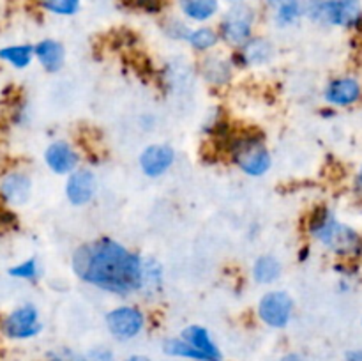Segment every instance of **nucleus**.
Returning a JSON list of instances; mask_svg holds the SVG:
<instances>
[{
    "mask_svg": "<svg viewBox=\"0 0 362 361\" xmlns=\"http://www.w3.org/2000/svg\"><path fill=\"white\" fill-rule=\"evenodd\" d=\"M144 268L140 255L110 237L83 244L73 255V271L81 282L120 296L141 290Z\"/></svg>",
    "mask_w": 362,
    "mask_h": 361,
    "instance_id": "obj_1",
    "label": "nucleus"
},
{
    "mask_svg": "<svg viewBox=\"0 0 362 361\" xmlns=\"http://www.w3.org/2000/svg\"><path fill=\"white\" fill-rule=\"evenodd\" d=\"M310 232L322 246L336 255H359L362 239L352 227L339 222L329 209L322 207L315 211L310 219Z\"/></svg>",
    "mask_w": 362,
    "mask_h": 361,
    "instance_id": "obj_2",
    "label": "nucleus"
},
{
    "mask_svg": "<svg viewBox=\"0 0 362 361\" xmlns=\"http://www.w3.org/2000/svg\"><path fill=\"white\" fill-rule=\"evenodd\" d=\"M304 14L320 25L356 28L362 23L361 0H304Z\"/></svg>",
    "mask_w": 362,
    "mask_h": 361,
    "instance_id": "obj_3",
    "label": "nucleus"
},
{
    "mask_svg": "<svg viewBox=\"0 0 362 361\" xmlns=\"http://www.w3.org/2000/svg\"><path fill=\"white\" fill-rule=\"evenodd\" d=\"M230 154L233 163L247 176H264L271 168V154L264 140L251 134H240L230 142Z\"/></svg>",
    "mask_w": 362,
    "mask_h": 361,
    "instance_id": "obj_4",
    "label": "nucleus"
},
{
    "mask_svg": "<svg viewBox=\"0 0 362 361\" xmlns=\"http://www.w3.org/2000/svg\"><path fill=\"white\" fill-rule=\"evenodd\" d=\"M255 23V11L247 4H233L221 20V38L233 46H243L251 39Z\"/></svg>",
    "mask_w": 362,
    "mask_h": 361,
    "instance_id": "obj_5",
    "label": "nucleus"
},
{
    "mask_svg": "<svg viewBox=\"0 0 362 361\" xmlns=\"http://www.w3.org/2000/svg\"><path fill=\"white\" fill-rule=\"evenodd\" d=\"M42 329L39 311L34 304H21L14 308L2 321V333L11 340L34 338Z\"/></svg>",
    "mask_w": 362,
    "mask_h": 361,
    "instance_id": "obj_6",
    "label": "nucleus"
},
{
    "mask_svg": "<svg viewBox=\"0 0 362 361\" xmlns=\"http://www.w3.org/2000/svg\"><path fill=\"white\" fill-rule=\"evenodd\" d=\"M293 314V301L283 290H272L265 294L258 303V315L262 322L271 328H285Z\"/></svg>",
    "mask_w": 362,
    "mask_h": 361,
    "instance_id": "obj_7",
    "label": "nucleus"
},
{
    "mask_svg": "<svg viewBox=\"0 0 362 361\" xmlns=\"http://www.w3.org/2000/svg\"><path fill=\"white\" fill-rule=\"evenodd\" d=\"M145 317L138 308L119 306L106 314V328L117 340H131L144 331Z\"/></svg>",
    "mask_w": 362,
    "mask_h": 361,
    "instance_id": "obj_8",
    "label": "nucleus"
},
{
    "mask_svg": "<svg viewBox=\"0 0 362 361\" xmlns=\"http://www.w3.org/2000/svg\"><path fill=\"white\" fill-rule=\"evenodd\" d=\"M175 161V151L170 145H148L140 156V168L147 177H161Z\"/></svg>",
    "mask_w": 362,
    "mask_h": 361,
    "instance_id": "obj_9",
    "label": "nucleus"
},
{
    "mask_svg": "<svg viewBox=\"0 0 362 361\" xmlns=\"http://www.w3.org/2000/svg\"><path fill=\"white\" fill-rule=\"evenodd\" d=\"M325 101L332 106H350L357 103L362 96L359 80L354 76L334 78L325 87Z\"/></svg>",
    "mask_w": 362,
    "mask_h": 361,
    "instance_id": "obj_10",
    "label": "nucleus"
},
{
    "mask_svg": "<svg viewBox=\"0 0 362 361\" xmlns=\"http://www.w3.org/2000/svg\"><path fill=\"white\" fill-rule=\"evenodd\" d=\"M95 193V177L90 170H74L66 183V197L73 205H85Z\"/></svg>",
    "mask_w": 362,
    "mask_h": 361,
    "instance_id": "obj_11",
    "label": "nucleus"
},
{
    "mask_svg": "<svg viewBox=\"0 0 362 361\" xmlns=\"http://www.w3.org/2000/svg\"><path fill=\"white\" fill-rule=\"evenodd\" d=\"M46 165L55 173H73L78 166V154L67 142L57 140L48 145L45 152Z\"/></svg>",
    "mask_w": 362,
    "mask_h": 361,
    "instance_id": "obj_12",
    "label": "nucleus"
},
{
    "mask_svg": "<svg viewBox=\"0 0 362 361\" xmlns=\"http://www.w3.org/2000/svg\"><path fill=\"white\" fill-rule=\"evenodd\" d=\"M32 191L30 177L21 172H9L0 179V197L11 205H21Z\"/></svg>",
    "mask_w": 362,
    "mask_h": 361,
    "instance_id": "obj_13",
    "label": "nucleus"
},
{
    "mask_svg": "<svg viewBox=\"0 0 362 361\" xmlns=\"http://www.w3.org/2000/svg\"><path fill=\"white\" fill-rule=\"evenodd\" d=\"M267 7L278 27H292L304 16V0H267Z\"/></svg>",
    "mask_w": 362,
    "mask_h": 361,
    "instance_id": "obj_14",
    "label": "nucleus"
},
{
    "mask_svg": "<svg viewBox=\"0 0 362 361\" xmlns=\"http://www.w3.org/2000/svg\"><path fill=\"white\" fill-rule=\"evenodd\" d=\"M180 338L186 340L191 347H194L198 353L204 354L207 361H223L221 350L218 349L207 329L202 328V326H187Z\"/></svg>",
    "mask_w": 362,
    "mask_h": 361,
    "instance_id": "obj_15",
    "label": "nucleus"
},
{
    "mask_svg": "<svg viewBox=\"0 0 362 361\" xmlns=\"http://www.w3.org/2000/svg\"><path fill=\"white\" fill-rule=\"evenodd\" d=\"M34 57L46 71L55 73L64 66L66 52H64V46L55 39H42L34 46Z\"/></svg>",
    "mask_w": 362,
    "mask_h": 361,
    "instance_id": "obj_16",
    "label": "nucleus"
},
{
    "mask_svg": "<svg viewBox=\"0 0 362 361\" xmlns=\"http://www.w3.org/2000/svg\"><path fill=\"white\" fill-rule=\"evenodd\" d=\"M272 55V46L271 42L265 39H247L243 45V52H240V60L246 66H260L265 64Z\"/></svg>",
    "mask_w": 362,
    "mask_h": 361,
    "instance_id": "obj_17",
    "label": "nucleus"
},
{
    "mask_svg": "<svg viewBox=\"0 0 362 361\" xmlns=\"http://www.w3.org/2000/svg\"><path fill=\"white\" fill-rule=\"evenodd\" d=\"M179 7L189 20L207 21L219 11V0H179Z\"/></svg>",
    "mask_w": 362,
    "mask_h": 361,
    "instance_id": "obj_18",
    "label": "nucleus"
},
{
    "mask_svg": "<svg viewBox=\"0 0 362 361\" xmlns=\"http://www.w3.org/2000/svg\"><path fill=\"white\" fill-rule=\"evenodd\" d=\"M0 59L4 62L11 64L16 69H25L30 66L32 59H34V46L30 45H13L6 46L0 50Z\"/></svg>",
    "mask_w": 362,
    "mask_h": 361,
    "instance_id": "obj_19",
    "label": "nucleus"
},
{
    "mask_svg": "<svg viewBox=\"0 0 362 361\" xmlns=\"http://www.w3.org/2000/svg\"><path fill=\"white\" fill-rule=\"evenodd\" d=\"M281 275V264L272 255H262L253 265V276L258 283H274Z\"/></svg>",
    "mask_w": 362,
    "mask_h": 361,
    "instance_id": "obj_20",
    "label": "nucleus"
},
{
    "mask_svg": "<svg viewBox=\"0 0 362 361\" xmlns=\"http://www.w3.org/2000/svg\"><path fill=\"white\" fill-rule=\"evenodd\" d=\"M163 353L173 357H187L194 361H207V357L202 353H198L194 347H191L186 340L182 338H170L163 343Z\"/></svg>",
    "mask_w": 362,
    "mask_h": 361,
    "instance_id": "obj_21",
    "label": "nucleus"
},
{
    "mask_svg": "<svg viewBox=\"0 0 362 361\" xmlns=\"http://www.w3.org/2000/svg\"><path fill=\"white\" fill-rule=\"evenodd\" d=\"M186 41L193 46L198 52H207V50L214 48L219 41V35L216 34L214 28L211 27H200L194 28V30H189Z\"/></svg>",
    "mask_w": 362,
    "mask_h": 361,
    "instance_id": "obj_22",
    "label": "nucleus"
},
{
    "mask_svg": "<svg viewBox=\"0 0 362 361\" xmlns=\"http://www.w3.org/2000/svg\"><path fill=\"white\" fill-rule=\"evenodd\" d=\"M230 64L226 60L218 59V57H211L205 60L204 76L211 84H226L230 80Z\"/></svg>",
    "mask_w": 362,
    "mask_h": 361,
    "instance_id": "obj_23",
    "label": "nucleus"
},
{
    "mask_svg": "<svg viewBox=\"0 0 362 361\" xmlns=\"http://www.w3.org/2000/svg\"><path fill=\"white\" fill-rule=\"evenodd\" d=\"M39 7L57 16H73L80 11L81 0H35Z\"/></svg>",
    "mask_w": 362,
    "mask_h": 361,
    "instance_id": "obj_24",
    "label": "nucleus"
},
{
    "mask_svg": "<svg viewBox=\"0 0 362 361\" xmlns=\"http://www.w3.org/2000/svg\"><path fill=\"white\" fill-rule=\"evenodd\" d=\"M7 273H9V276H13V278L34 282L39 276V264L35 258H28V260H23L20 262V264L13 265Z\"/></svg>",
    "mask_w": 362,
    "mask_h": 361,
    "instance_id": "obj_25",
    "label": "nucleus"
},
{
    "mask_svg": "<svg viewBox=\"0 0 362 361\" xmlns=\"http://www.w3.org/2000/svg\"><path fill=\"white\" fill-rule=\"evenodd\" d=\"M76 361H115V356L106 347H95V349H90L78 356Z\"/></svg>",
    "mask_w": 362,
    "mask_h": 361,
    "instance_id": "obj_26",
    "label": "nucleus"
},
{
    "mask_svg": "<svg viewBox=\"0 0 362 361\" xmlns=\"http://www.w3.org/2000/svg\"><path fill=\"white\" fill-rule=\"evenodd\" d=\"M189 30L191 28H187L186 25L179 20H170L168 23H166V32H168V35H172L173 39H186Z\"/></svg>",
    "mask_w": 362,
    "mask_h": 361,
    "instance_id": "obj_27",
    "label": "nucleus"
},
{
    "mask_svg": "<svg viewBox=\"0 0 362 361\" xmlns=\"http://www.w3.org/2000/svg\"><path fill=\"white\" fill-rule=\"evenodd\" d=\"M48 361H76V356L69 349H57L48 354Z\"/></svg>",
    "mask_w": 362,
    "mask_h": 361,
    "instance_id": "obj_28",
    "label": "nucleus"
},
{
    "mask_svg": "<svg viewBox=\"0 0 362 361\" xmlns=\"http://www.w3.org/2000/svg\"><path fill=\"white\" fill-rule=\"evenodd\" d=\"M136 2L148 13H158L159 7H161V0H136Z\"/></svg>",
    "mask_w": 362,
    "mask_h": 361,
    "instance_id": "obj_29",
    "label": "nucleus"
},
{
    "mask_svg": "<svg viewBox=\"0 0 362 361\" xmlns=\"http://www.w3.org/2000/svg\"><path fill=\"white\" fill-rule=\"evenodd\" d=\"M345 361H362V349H350L345 354Z\"/></svg>",
    "mask_w": 362,
    "mask_h": 361,
    "instance_id": "obj_30",
    "label": "nucleus"
},
{
    "mask_svg": "<svg viewBox=\"0 0 362 361\" xmlns=\"http://www.w3.org/2000/svg\"><path fill=\"white\" fill-rule=\"evenodd\" d=\"M279 361H308V360L304 356H300V354L290 353V354H286V356H283Z\"/></svg>",
    "mask_w": 362,
    "mask_h": 361,
    "instance_id": "obj_31",
    "label": "nucleus"
},
{
    "mask_svg": "<svg viewBox=\"0 0 362 361\" xmlns=\"http://www.w3.org/2000/svg\"><path fill=\"white\" fill-rule=\"evenodd\" d=\"M124 361H151V360H148V357H145V356H131V357H127V360H124Z\"/></svg>",
    "mask_w": 362,
    "mask_h": 361,
    "instance_id": "obj_32",
    "label": "nucleus"
},
{
    "mask_svg": "<svg viewBox=\"0 0 362 361\" xmlns=\"http://www.w3.org/2000/svg\"><path fill=\"white\" fill-rule=\"evenodd\" d=\"M357 188H359V191L362 193V165L359 168V173H357Z\"/></svg>",
    "mask_w": 362,
    "mask_h": 361,
    "instance_id": "obj_33",
    "label": "nucleus"
},
{
    "mask_svg": "<svg viewBox=\"0 0 362 361\" xmlns=\"http://www.w3.org/2000/svg\"><path fill=\"white\" fill-rule=\"evenodd\" d=\"M226 2H232V4H239V2H243V0H226Z\"/></svg>",
    "mask_w": 362,
    "mask_h": 361,
    "instance_id": "obj_34",
    "label": "nucleus"
}]
</instances>
